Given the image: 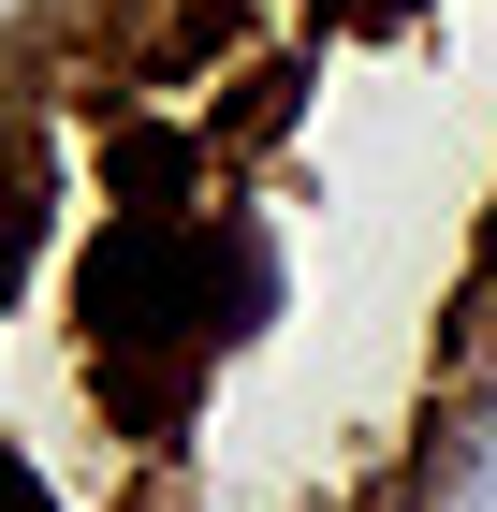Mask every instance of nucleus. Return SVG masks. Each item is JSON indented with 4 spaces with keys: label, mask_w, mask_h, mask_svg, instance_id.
<instances>
[{
    "label": "nucleus",
    "mask_w": 497,
    "mask_h": 512,
    "mask_svg": "<svg viewBox=\"0 0 497 512\" xmlns=\"http://www.w3.org/2000/svg\"><path fill=\"white\" fill-rule=\"evenodd\" d=\"M161 293H176V249H161V235H132L103 278H88V308H103L117 337H147V308H161Z\"/></svg>",
    "instance_id": "nucleus-1"
},
{
    "label": "nucleus",
    "mask_w": 497,
    "mask_h": 512,
    "mask_svg": "<svg viewBox=\"0 0 497 512\" xmlns=\"http://www.w3.org/2000/svg\"><path fill=\"white\" fill-rule=\"evenodd\" d=\"M15 278H30V205L0 191V293H15Z\"/></svg>",
    "instance_id": "nucleus-2"
},
{
    "label": "nucleus",
    "mask_w": 497,
    "mask_h": 512,
    "mask_svg": "<svg viewBox=\"0 0 497 512\" xmlns=\"http://www.w3.org/2000/svg\"><path fill=\"white\" fill-rule=\"evenodd\" d=\"M0 512H44V483H30V469H15V454H0Z\"/></svg>",
    "instance_id": "nucleus-3"
}]
</instances>
